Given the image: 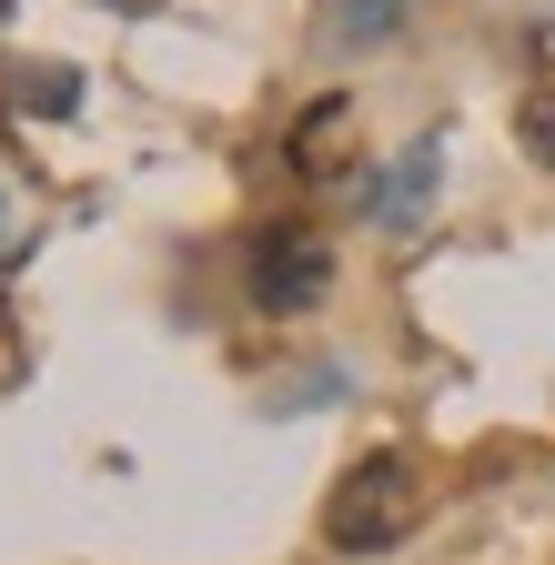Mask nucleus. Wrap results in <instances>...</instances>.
<instances>
[{"label": "nucleus", "instance_id": "6", "mask_svg": "<svg viewBox=\"0 0 555 565\" xmlns=\"http://www.w3.org/2000/svg\"><path fill=\"white\" fill-rule=\"evenodd\" d=\"M11 102H21V111H72L82 82H72V71H11Z\"/></svg>", "mask_w": 555, "mask_h": 565}, {"label": "nucleus", "instance_id": "1", "mask_svg": "<svg viewBox=\"0 0 555 565\" xmlns=\"http://www.w3.org/2000/svg\"><path fill=\"white\" fill-rule=\"evenodd\" d=\"M414 515H425V475H414V455H364L354 475L333 484V505H323V545L333 555H384L414 535Z\"/></svg>", "mask_w": 555, "mask_h": 565}, {"label": "nucleus", "instance_id": "4", "mask_svg": "<svg viewBox=\"0 0 555 565\" xmlns=\"http://www.w3.org/2000/svg\"><path fill=\"white\" fill-rule=\"evenodd\" d=\"M394 21H404V0H323L313 31H323V51H364V41H384Z\"/></svg>", "mask_w": 555, "mask_h": 565}, {"label": "nucleus", "instance_id": "3", "mask_svg": "<svg viewBox=\"0 0 555 565\" xmlns=\"http://www.w3.org/2000/svg\"><path fill=\"white\" fill-rule=\"evenodd\" d=\"M435 182H445V141L425 131V141H404V152L364 182V212H374L384 233H414V223H425V202H435Z\"/></svg>", "mask_w": 555, "mask_h": 565}, {"label": "nucleus", "instance_id": "8", "mask_svg": "<svg viewBox=\"0 0 555 565\" xmlns=\"http://www.w3.org/2000/svg\"><path fill=\"white\" fill-rule=\"evenodd\" d=\"M111 11H162V0H111Z\"/></svg>", "mask_w": 555, "mask_h": 565}, {"label": "nucleus", "instance_id": "7", "mask_svg": "<svg viewBox=\"0 0 555 565\" xmlns=\"http://www.w3.org/2000/svg\"><path fill=\"white\" fill-rule=\"evenodd\" d=\"M525 152H545V162H555V102H535V111H525Z\"/></svg>", "mask_w": 555, "mask_h": 565}, {"label": "nucleus", "instance_id": "2", "mask_svg": "<svg viewBox=\"0 0 555 565\" xmlns=\"http://www.w3.org/2000/svg\"><path fill=\"white\" fill-rule=\"evenodd\" d=\"M323 294H333V243L303 233V223H273L253 243V303L263 313H313Z\"/></svg>", "mask_w": 555, "mask_h": 565}, {"label": "nucleus", "instance_id": "9", "mask_svg": "<svg viewBox=\"0 0 555 565\" xmlns=\"http://www.w3.org/2000/svg\"><path fill=\"white\" fill-rule=\"evenodd\" d=\"M0 21H11V0H0Z\"/></svg>", "mask_w": 555, "mask_h": 565}, {"label": "nucleus", "instance_id": "5", "mask_svg": "<svg viewBox=\"0 0 555 565\" xmlns=\"http://www.w3.org/2000/svg\"><path fill=\"white\" fill-rule=\"evenodd\" d=\"M343 121H354L343 102H313V111H303V131H293V162H303V172H333V152H343Z\"/></svg>", "mask_w": 555, "mask_h": 565}]
</instances>
